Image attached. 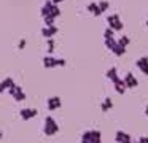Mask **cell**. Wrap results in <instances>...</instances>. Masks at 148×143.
<instances>
[{
    "mask_svg": "<svg viewBox=\"0 0 148 143\" xmlns=\"http://www.w3.org/2000/svg\"><path fill=\"white\" fill-rule=\"evenodd\" d=\"M123 83H124V88H126V89H135V88L138 86L137 78H135V76L132 75L131 72L126 73V75L123 76Z\"/></svg>",
    "mask_w": 148,
    "mask_h": 143,
    "instance_id": "6",
    "label": "cell"
},
{
    "mask_svg": "<svg viewBox=\"0 0 148 143\" xmlns=\"http://www.w3.org/2000/svg\"><path fill=\"white\" fill-rule=\"evenodd\" d=\"M105 76L113 83L116 78H118V68H116V67H112V68H108V70L105 72Z\"/></svg>",
    "mask_w": 148,
    "mask_h": 143,
    "instance_id": "16",
    "label": "cell"
},
{
    "mask_svg": "<svg viewBox=\"0 0 148 143\" xmlns=\"http://www.w3.org/2000/svg\"><path fill=\"white\" fill-rule=\"evenodd\" d=\"M65 64H67V60H65V59H59V57H56V65H58V67H64Z\"/></svg>",
    "mask_w": 148,
    "mask_h": 143,
    "instance_id": "25",
    "label": "cell"
},
{
    "mask_svg": "<svg viewBox=\"0 0 148 143\" xmlns=\"http://www.w3.org/2000/svg\"><path fill=\"white\" fill-rule=\"evenodd\" d=\"M112 53L115 54V56H118V57H121V56H124V53H126V48L124 46H119L118 43H116V46L112 49Z\"/></svg>",
    "mask_w": 148,
    "mask_h": 143,
    "instance_id": "18",
    "label": "cell"
},
{
    "mask_svg": "<svg viewBox=\"0 0 148 143\" xmlns=\"http://www.w3.org/2000/svg\"><path fill=\"white\" fill-rule=\"evenodd\" d=\"M107 24H108V29H112L113 32H121L123 27H124L119 14H110L108 18H107Z\"/></svg>",
    "mask_w": 148,
    "mask_h": 143,
    "instance_id": "4",
    "label": "cell"
},
{
    "mask_svg": "<svg viewBox=\"0 0 148 143\" xmlns=\"http://www.w3.org/2000/svg\"><path fill=\"white\" fill-rule=\"evenodd\" d=\"M14 84V79L11 78V76H8V78H5L3 81L0 83V94H2V92H7L8 89L11 88V86Z\"/></svg>",
    "mask_w": 148,
    "mask_h": 143,
    "instance_id": "12",
    "label": "cell"
},
{
    "mask_svg": "<svg viewBox=\"0 0 148 143\" xmlns=\"http://www.w3.org/2000/svg\"><path fill=\"white\" fill-rule=\"evenodd\" d=\"M135 143H138V142H135Z\"/></svg>",
    "mask_w": 148,
    "mask_h": 143,
    "instance_id": "32",
    "label": "cell"
},
{
    "mask_svg": "<svg viewBox=\"0 0 148 143\" xmlns=\"http://www.w3.org/2000/svg\"><path fill=\"white\" fill-rule=\"evenodd\" d=\"M113 88H115V91L118 92L119 95H123L126 92V88H124V83H123V78H116L115 81H113Z\"/></svg>",
    "mask_w": 148,
    "mask_h": 143,
    "instance_id": "13",
    "label": "cell"
},
{
    "mask_svg": "<svg viewBox=\"0 0 148 143\" xmlns=\"http://www.w3.org/2000/svg\"><path fill=\"white\" fill-rule=\"evenodd\" d=\"M113 34H115V32H113L112 29L107 27L105 30H103V40H107V38H112V37H113Z\"/></svg>",
    "mask_w": 148,
    "mask_h": 143,
    "instance_id": "22",
    "label": "cell"
},
{
    "mask_svg": "<svg viewBox=\"0 0 148 143\" xmlns=\"http://www.w3.org/2000/svg\"><path fill=\"white\" fill-rule=\"evenodd\" d=\"M86 10L91 13V14H94V16H100L102 13H100V10H99V6H97V3L96 2H92V3H89V5L86 6Z\"/></svg>",
    "mask_w": 148,
    "mask_h": 143,
    "instance_id": "17",
    "label": "cell"
},
{
    "mask_svg": "<svg viewBox=\"0 0 148 143\" xmlns=\"http://www.w3.org/2000/svg\"><path fill=\"white\" fill-rule=\"evenodd\" d=\"M116 43H118L119 46H124V48H126L129 43H131V38H129V37H126V35H123V37L119 38V40H116Z\"/></svg>",
    "mask_w": 148,
    "mask_h": 143,
    "instance_id": "19",
    "label": "cell"
},
{
    "mask_svg": "<svg viewBox=\"0 0 148 143\" xmlns=\"http://www.w3.org/2000/svg\"><path fill=\"white\" fill-rule=\"evenodd\" d=\"M81 140H86V142H91V143H102V133H100V130H96V129L84 130L83 135H81Z\"/></svg>",
    "mask_w": 148,
    "mask_h": 143,
    "instance_id": "3",
    "label": "cell"
},
{
    "mask_svg": "<svg viewBox=\"0 0 148 143\" xmlns=\"http://www.w3.org/2000/svg\"><path fill=\"white\" fill-rule=\"evenodd\" d=\"M46 44H48V51L53 53L54 51V40L53 38H46Z\"/></svg>",
    "mask_w": 148,
    "mask_h": 143,
    "instance_id": "23",
    "label": "cell"
},
{
    "mask_svg": "<svg viewBox=\"0 0 148 143\" xmlns=\"http://www.w3.org/2000/svg\"><path fill=\"white\" fill-rule=\"evenodd\" d=\"M8 94H10L16 102H23L24 99H26V94H24V91L21 89V86L16 84V83H14V84L11 86L10 89H8Z\"/></svg>",
    "mask_w": 148,
    "mask_h": 143,
    "instance_id": "5",
    "label": "cell"
},
{
    "mask_svg": "<svg viewBox=\"0 0 148 143\" xmlns=\"http://www.w3.org/2000/svg\"><path fill=\"white\" fill-rule=\"evenodd\" d=\"M115 140H116V143H135L134 140H132V137L129 135L127 132H123V130H116Z\"/></svg>",
    "mask_w": 148,
    "mask_h": 143,
    "instance_id": "9",
    "label": "cell"
},
{
    "mask_svg": "<svg viewBox=\"0 0 148 143\" xmlns=\"http://www.w3.org/2000/svg\"><path fill=\"white\" fill-rule=\"evenodd\" d=\"M147 29H148V21H147Z\"/></svg>",
    "mask_w": 148,
    "mask_h": 143,
    "instance_id": "31",
    "label": "cell"
},
{
    "mask_svg": "<svg viewBox=\"0 0 148 143\" xmlns=\"http://www.w3.org/2000/svg\"><path fill=\"white\" fill-rule=\"evenodd\" d=\"M137 142H138V143H148V137H140Z\"/></svg>",
    "mask_w": 148,
    "mask_h": 143,
    "instance_id": "27",
    "label": "cell"
},
{
    "mask_svg": "<svg viewBox=\"0 0 148 143\" xmlns=\"http://www.w3.org/2000/svg\"><path fill=\"white\" fill-rule=\"evenodd\" d=\"M2 137H3V133H2V130H0V138H2Z\"/></svg>",
    "mask_w": 148,
    "mask_h": 143,
    "instance_id": "30",
    "label": "cell"
},
{
    "mask_svg": "<svg viewBox=\"0 0 148 143\" xmlns=\"http://www.w3.org/2000/svg\"><path fill=\"white\" fill-rule=\"evenodd\" d=\"M51 2L54 3V5H59V3H61V2H64V0H51Z\"/></svg>",
    "mask_w": 148,
    "mask_h": 143,
    "instance_id": "28",
    "label": "cell"
},
{
    "mask_svg": "<svg viewBox=\"0 0 148 143\" xmlns=\"http://www.w3.org/2000/svg\"><path fill=\"white\" fill-rule=\"evenodd\" d=\"M43 67H46V68H54L56 65V57L53 56H45L43 57Z\"/></svg>",
    "mask_w": 148,
    "mask_h": 143,
    "instance_id": "14",
    "label": "cell"
},
{
    "mask_svg": "<svg viewBox=\"0 0 148 143\" xmlns=\"http://www.w3.org/2000/svg\"><path fill=\"white\" fill-rule=\"evenodd\" d=\"M43 132L46 137H53L59 132V124L56 122V119L53 116H46L43 121Z\"/></svg>",
    "mask_w": 148,
    "mask_h": 143,
    "instance_id": "2",
    "label": "cell"
},
{
    "mask_svg": "<svg viewBox=\"0 0 148 143\" xmlns=\"http://www.w3.org/2000/svg\"><path fill=\"white\" fill-rule=\"evenodd\" d=\"M43 19H45V25H46V27H49V25H54V18L48 16V18H43Z\"/></svg>",
    "mask_w": 148,
    "mask_h": 143,
    "instance_id": "24",
    "label": "cell"
},
{
    "mask_svg": "<svg viewBox=\"0 0 148 143\" xmlns=\"http://www.w3.org/2000/svg\"><path fill=\"white\" fill-rule=\"evenodd\" d=\"M56 34H58V27H56V25H49V27L45 25V27L42 29V35L45 38H53Z\"/></svg>",
    "mask_w": 148,
    "mask_h": 143,
    "instance_id": "11",
    "label": "cell"
},
{
    "mask_svg": "<svg viewBox=\"0 0 148 143\" xmlns=\"http://www.w3.org/2000/svg\"><path fill=\"white\" fill-rule=\"evenodd\" d=\"M37 114H38V111H37L35 108H21L19 110V116H21V119H24V121L32 119Z\"/></svg>",
    "mask_w": 148,
    "mask_h": 143,
    "instance_id": "8",
    "label": "cell"
},
{
    "mask_svg": "<svg viewBox=\"0 0 148 143\" xmlns=\"http://www.w3.org/2000/svg\"><path fill=\"white\" fill-rule=\"evenodd\" d=\"M61 105H62V100H61V97H58V95H53V97H49L48 100H46V107H48L49 111L59 110Z\"/></svg>",
    "mask_w": 148,
    "mask_h": 143,
    "instance_id": "7",
    "label": "cell"
},
{
    "mask_svg": "<svg viewBox=\"0 0 148 143\" xmlns=\"http://www.w3.org/2000/svg\"><path fill=\"white\" fill-rule=\"evenodd\" d=\"M26 44H27L26 38H23V40H21L19 43H18V48H19V49H24V48H26Z\"/></svg>",
    "mask_w": 148,
    "mask_h": 143,
    "instance_id": "26",
    "label": "cell"
},
{
    "mask_svg": "<svg viewBox=\"0 0 148 143\" xmlns=\"http://www.w3.org/2000/svg\"><path fill=\"white\" fill-rule=\"evenodd\" d=\"M105 46L108 48L110 51H112L113 48L116 46V40H115V38H113V37H112V38H107V40H105Z\"/></svg>",
    "mask_w": 148,
    "mask_h": 143,
    "instance_id": "21",
    "label": "cell"
},
{
    "mask_svg": "<svg viewBox=\"0 0 148 143\" xmlns=\"http://www.w3.org/2000/svg\"><path fill=\"white\" fill-rule=\"evenodd\" d=\"M135 64H137V68L140 70L143 75H148V57L147 56H142Z\"/></svg>",
    "mask_w": 148,
    "mask_h": 143,
    "instance_id": "10",
    "label": "cell"
},
{
    "mask_svg": "<svg viewBox=\"0 0 148 143\" xmlns=\"http://www.w3.org/2000/svg\"><path fill=\"white\" fill-rule=\"evenodd\" d=\"M112 108H113V100L110 97H105V99H103V102L100 103V110H102L103 113H107V111L112 110Z\"/></svg>",
    "mask_w": 148,
    "mask_h": 143,
    "instance_id": "15",
    "label": "cell"
},
{
    "mask_svg": "<svg viewBox=\"0 0 148 143\" xmlns=\"http://www.w3.org/2000/svg\"><path fill=\"white\" fill-rule=\"evenodd\" d=\"M145 116L148 118V105H147V107H145Z\"/></svg>",
    "mask_w": 148,
    "mask_h": 143,
    "instance_id": "29",
    "label": "cell"
},
{
    "mask_svg": "<svg viewBox=\"0 0 148 143\" xmlns=\"http://www.w3.org/2000/svg\"><path fill=\"white\" fill-rule=\"evenodd\" d=\"M97 6H99V10H100V13H105L107 10L110 8V3L107 2V0H102V2H99L97 3Z\"/></svg>",
    "mask_w": 148,
    "mask_h": 143,
    "instance_id": "20",
    "label": "cell"
},
{
    "mask_svg": "<svg viewBox=\"0 0 148 143\" xmlns=\"http://www.w3.org/2000/svg\"><path fill=\"white\" fill-rule=\"evenodd\" d=\"M40 13H42L43 18H48V16H51V18L56 19L58 16H61V8H59V5H54L51 0H46V2L43 3L42 10H40Z\"/></svg>",
    "mask_w": 148,
    "mask_h": 143,
    "instance_id": "1",
    "label": "cell"
}]
</instances>
